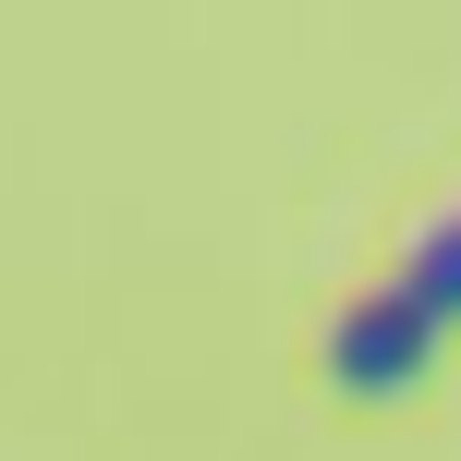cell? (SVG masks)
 <instances>
[{"label": "cell", "instance_id": "cell-1", "mask_svg": "<svg viewBox=\"0 0 461 461\" xmlns=\"http://www.w3.org/2000/svg\"><path fill=\"white\" fill-rule=\"evenodd\" d=\"M438 340H449V328L389 279V292L340 303V328H328V376H340V401H401L425 365H438Z\"/></svg>", "mask_w": 461, "mask_h": 461}, {"label": "cell", "instance_id": "cell-2", "mask_svg": "<svg viewBox=\"0 0 461 461\" xmlns=\"http://www.w3.org/2000/svg\"><path fill=\"white\" fill-rule=\"evenodd\" d=\"M401 292H413L425 303V316H438V328H461V219H438V230H413V255H401Z\"/></svg>", "mask_w": 461, "mask_h": 461}]
</instances>
